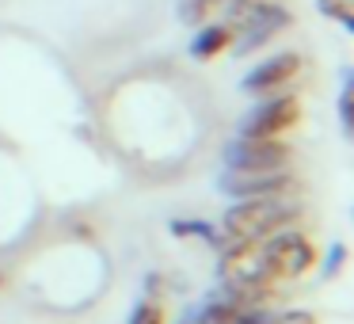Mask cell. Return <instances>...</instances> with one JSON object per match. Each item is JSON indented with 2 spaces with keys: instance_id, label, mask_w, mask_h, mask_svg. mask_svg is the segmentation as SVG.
Returning <instances> with one entry per match:
<instances>
[{
  "instance_id": "6da1fadb",
  "label": "cell",
  "mask_w": 354,
  "mask_h": 324,
  "mask_svg": "<svg viewBox=\"0 0 354 324\" xmlns=\"http://www.w3.org/2000/svg\"><path fill=\"white\" fill-rule=\"evenodd\" d=\"M297 214L301 210L290 195H278V199H236V206H229L221 217V244H232V240H267L270 233L293 225Z\"/></svg>"
},
{
  "instance_id": "7a4b0ae2",
  "label": "cell",
  "mask_w": 354,
  "mask_h": 324,
  "mask_svg": "<svg viewBox=\"0 0 354 324\" xmlns=\"http://www.w3.org/2000/svg\"><path fill=\"white\" fill-rule=\"evenodd\" d=\"M316 267V240L308 233L297 229H278L267 240H259L255 248V278H267V282H286V278H301Z\"/></svg>"
},
{
  "instance_id": "3957f363",
  "label": "cell",
  "mask_w": 354,
  "mask_h": 324,
  "mask_svg": "<svg viewBox=\"0 0 354 324\" xmlns=\"http://www.w3.org/2000/svg\"><path fill=\"white\" fill-rule=\"evenodd\" d=\"M232 24V46L236 57L244 54H255L259 46H267L270 39H278L282 31L293 27V12L278 0H252L248 8H240L236 16H229Z\"/></svg>"
},
{
  "instance_id": "277c9868",
  "label": "cell",
  "mask_w": 354,
  "mask_h": 324,
  "mask_svg": "<svg viewBox=\"0 0 354 324\" xmlns=\"http://www.w3.org/2000/svg\"><path fill=\"white\" fill-rule=\"evenodd\" d=\"M301 115H305V107H301V100L293 92H286V88L282 92H270L267 100L244 118L240 138H286L290 130L301 126Z\"/></svg>"
},
{
  "instance_id": "5b68a950",
  "label": "cell",
  "mask_w": 354,
  "mask_h": 324,
  "mask_svg": "<svg viewBox=\"0 0 354 324\" xmlns=\"http://www.w3.org/2000/svg\"><path fill=\"white\" fill-rule=\"evenodd\" d=\"M293 145L286 138H236L225 145L229 172H274L290 168Z\"/></svg>"
},
{
  "instance_id": "8992f818",
  "label": "cell",
  "mask_w": 354,
  "mask_h": 324,
  "mask_svg": "<svg viewBox=\"0 0 354 324\" xmlns=\"http://www.w3.org/2000/svg\"><path fill=\"white\" fill-rule=\"evenodd\" d=\"M221 191L232 199H278V195H293L297 191V176L290 168H274V172H225L221 176Z\"/></svg>"
},
{
  "instance_id": "52a82bcc",
  "label": "cell",
  "mask_w": 354,
  "mask_h": 324,
  "mask_svg": "<svg viewBox=\"0 0 354 324\" xmlns=\"http://www.w3.org/2000/svg\"><path fill=\"white\" fill-rule=\"evenodd\" d=\"M301 54H293V50H282V54L267 57L263 65H255L252 73L244 77V92L252 96H270V92H282L290 80H297L301 73Z\"/></svg>"
},
{
  "instance_id": "ba28073f",
  "label": "cell",
  "mask_w": 354,
  "mask_h": 324,
  "mask_svg": "<svg viewBox=\"0 0 354 324\" xmlns=\"http://www.w3.org/2000/svg\"><path fill=\"white\" fill-rule=\"evenodd\" d=\"M232 46V24L229 19H209V24H198V35L191 39V54L198 62H209V57L225 54Z\"/></svg>"
},
{
  "instance_id": "9c48e42d",
  "label": "cell",
  "mask_w": 354,
  "mask_h": 324,
  "mask_svg": "<svg viewBox=\"0 0 354 324\" xmlns=\"http://www.w3.org/2000/svg\"><path fill=\"white\" fill-rule=\"evenodd\" d=\"M316 8H320V16H328V19H339V24H343L346 31L354 27L351 0H316Z\"/></svg>"
},
{
  "instance_id": "30bf717a",
  "label": "cell",
  "mask_w": 354,
  "mask_h": 324,
  "mask_svg": "<svg viewBox=\"0 0 354 324\" xmlns=\"http://www.w3.org/2000/svg\"><path fill=\"white\" fill-rule=\"evenodd\" d=\"M130 324H168V316H164V305H156V301H141V305L133 309Z\"/></svg>"
},
{
  "instance_id": "8fae6325",
  "label": "cell",
  "mask_w": 354,
  "mask_h": 324,
  "mask_svg": "<svg viewBox=\"0 0 354 324\" xmlns=\"http://www.w3.org/2000/svg\"><path fill=\"white\" fill-rule=\"evenodd\" d=\"M270 324H320V321H316V313H308V309H286V313L270 316Z\"/></svg>"
},
{
  "instance_id": "7c38bea8",
  "label": "cell",
  "mask_w": 354,
  "mask_h": 324,
  "mask_svg": "<svg viewBox=\"0 0 354 324\" xmlns=\"http://www.w3.org/2000/svg\"><path fill=\"white\" fill-rule=\"evenodd\" d=\"M351 100H354V96H351V80H346L343 96H339V118H343V130L346 134H351V123H354V118H351Z\"/></svg>"
},
{
  "instance_id": "4fadbf2b",
  "label": "cell",
  "mask_w": 354,
  "mask_h": 324,
  "mask_svg": "<svg viewBox=\"0 0 354 324\" xmlns=\"http://www.w3.org/2000/svg\"><path fill=\"white\" fill-rule=\"evenodd\" d=\"M171 229H176V233H198V237H214V229L202 225V222H176Z\"/></svg>"
}]
</instances>
